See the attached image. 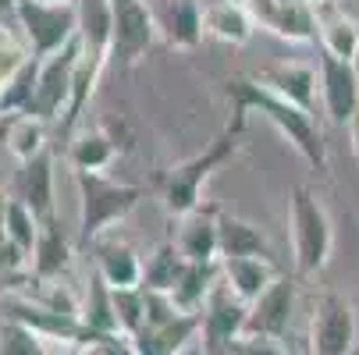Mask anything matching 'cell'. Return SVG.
Listing matches in <instances>:
<instances>
[{"label":"cell","instance_id":"cell-37","mask_svg":"<svg viewBox=\"0 0 359 355\" xmlns=\"http://www.w3.org/2000/svg\"><path fill=\"white\" fill-rule=\"evenodd\" d=\"M348 139H352V157H355V164H359V114L348 121Z\"/></svg>","mask_w":359,"mask_h":355},{"label":"cell","instance_id":"cell-15","mask_svg":"<svg viewBox=\"0 0 359 355\" xmlns=\"http://www.w3.org/2000/svg\"><path fill=\"white\" fill-rule=\"evenodd\" d=\"M221 277L242 302H256L281 277V270L271 256H231L221 260Z\"/></svg>","mask_w":359,"mask_h":355},{"label":"cell","instance_id":"cell-35","mask_svg":"<svg viewBox=\"0 0 359 355\" xmlns=\"http://www.w3.org/2000/svg\"><path fill=\"white\" fill-rule=\"evenodd\" d=\"M25 57H29V54H25L22 46H15L8 36H0V89H4V82L15 75V68H18Z\"/></svg>","mask_w":359,"mask_h":355},{"label":"cell","instance_id":"cell-39","mask_svg":"<svg viewBox=\"0 0 359 355\" xmlns=\"http://www.w3.org/2000/svg\"><path fill=\"white\" fill-rule=\"evenodd\" d=\"M43 4H72V0H43Z\"/></svg>","mask_w":359,"mask_h":355},{"label":"cell","instance_id":"cell-8","mask_svg":"<svg viewBox=\"0 0 359 355\" xmlns=\"http://www.w3.org/2000/svg\"><path fill=\"white\" fill-rule=\"evenodd\" d=\"M199 334H203V351L207 355H224L228 344L235 337L245 334V320H249V302H242L228 284L224 277L214 284L207 306L199 313Z\"/></svg>","mask_w":359,"mask_h":355},{"label":"cell","instance_id":"cell-6","mask_svg":"<svg viewBox=\"0 0 359 355\" xmlns=\"http://www.w3.org/2000/svg\"><path fill=\"white\" fill-rule=\"evenodd\" d=\"M355 309L341 291H324L310 316V355H352Z\"/></svg>","mask_w":359,"mask_h":355},{"label":"cell","instance_id":"cell-17","mask_svg":"<svg viewBox=\"0 0 359 355\" xmlns=\"http://www.w3.org/2000/svg\"><path fill=\"white\" fill-rule=\"evenodd\" d=\"M29 267H32V277L36 281H57V277L68 274V267H72V242L61 231L57 217L39 224V238H36Z\"/></svg>","mask_w":359,"mask_h":355},{"label":"cell","instance_id":"cell-2","mask_svg":"<svg viewBox=\"0 0 359 355\" xmlns=\"http://www.w3.org/2000/svg\"><path fill=\"white\" fill-rule=\"evenodd\" d=\"M245 111H235V118L224 125V132L203 149L196 153L192 160L171 167L161 174V195H164V207L168 214L175 217H185L192 210H199V199H203V181L214 174V167H221L224 160H231L242 146V132H245Z\"/></svg>","mask_w":359,"mask_h":355},{"label":"cell","instance_id":"cell-32","mask_svg":"<svg viewBox=\"0 0 359 355\" xmlns=\"http://www.w3.org/2000/svg\"><path fill=\"white\" fill-rule=\"evenodd\" d=\"M0 351L4 355H54V348H50V341L32 330L29 323H18V320H4L0 323Z\"/></svg>","mask_w":359,"mask_h":355},{"label":"cell","instance_id":"cell-43","mask_svg":"<svg viewBox=\"0 0 359 355\" xmlns=\"http://www.w3.org/2000/svg\"><path fill=\"white\" fill-rule=\"evenodd\" d=\"M281 4H288V0H281Z\"/></svg>","mask_w":359,"mask_h":355},{"label":"cell","instance_id":"cell-28","mask_svg":"<svg viewBox=\"0 0 359 355\" xmlns=\"http://www.w3.org/2000/svg\"><path fill=\"white\" fill-rule=\"evenodd\" d=\"M8 153L25 164L39 153H46V121L36 118V114H15V118H4V139Z\"/></svg>","mask_w":359,"mask_h":355},{"label":"cell","instance_id":"cell-22","mask_svg":"<svg viewBox=\"0 0 359 355\" xmlns=\"http://www.w3.org/2000/svg\"><path fill=\"white\" fill-rule=\"evenodd\" d=\"M217 238H221V260L231 256H271L267 235L245 217L217 214Z\"/></svg>","mask_w":359,"mask_h":355},{"label":"cell","instance_id":"cell-40","mask_svg":"<svg viewBox=\"0 0 359 355\" xmlns=\"http://www.w3.org/2000/svg\"><path fill=\"white\" fill-rule=\"evenodd\" d=\"M306 4H313V8H317V4H324V0H306Z\"/></svg>","mask_w":359,"mask_h":355},{"label":"cell","instance_id":"cell-18","mask_svg":"<svg viewBox=\"0 0 359 355\" xmlns=\"http://www.w3.org/2000/svg\"><path fill=\"white\" fill-rule=\"evenodd\" d=\"M96 274L111 291L142 288V260L125 242H100L96 245Z\"/></svg>","mask_w":359,"mask_h":355},{"label":"cell","instance_id":"cell-9","mask_svg":"<svg viewBox=\"0 0 359 355\" xmlns=\"http://www.w3.org/2000/svg\"><path fill=\"white\" fill-rule=\"evenodd\" d=\"M114 32H111V61L132 68L146 57V50L157 39V18L146 8V0H111Z\"/></svg>","mask_w":359,"mask_h":355},{"label":"cell","instance_id":"cell-5","mask_svg":"<svg viewBox=\"0 0 359 355\" xmlns=\"http://www.w3.org/2000/svg\"><path fill=\"white\" fill-rule=\"evenodd\" d=\"M15 18L29 39V54L32 57H50L65 50L79 36V8L72 4H43V0H18Z\"/></svg>","mask_w":359,"mask_h":355},{"label":"cell","instance_id":"cell-38","mask_svg":"<svg viewBox=\"0 0 359 355\" xmlns=\"http://www.w3.org/2000/svg\"><path fill=\"white\" fill-rule=\"evenodd\" d=\"M15 4L18 0H0V25L8 22V15H15Z\"/></svg>","mask_w":359,"mask_h":355},{"label":"cell","instance_id":"cell-31","mask_svg":"<svg viewBox=\"0 0 359 355\" xmlns=\"http://www.w3.org/2000/svg\"><path fill=\"white\" fill-rule=\"evenodd\" d=\"M118 157V142L104 132V128H93L82 132L72 142V167L75 171H107Z\"/></svg>","mask_w":359,"mask_h":355},{"label":"cell","instance_id":"cell-27","mask_svg":"<svg viewBox=\"0 0 359 355\" xmlns=\"http://www.w3.org/2000/svg\"><path fill=\"white\" fill-rule=\"evenodd\" d=\"M185 267H189V260L182 256L178 242H161V245L146 256V263H142V288H146V291L171 295V288H175L178 277L185 274Z\"/></svg>","mask_w":359,"mask_h":355},{"label":"cell","instance_id":"cell-16","mask_svg":"<svg viewBox=\"0 0 359 355\" xmlns=\"http://www.w3.org/2000/svg\"><path fill=\"white\" fill-rule=\"evenodd\" d=\"M178 249L189 263H221V238H217V210H192L182 217Z\"/></svg>","mask_w":359,"mask_h":355},{"label":"cell","instance_id":"cell-24","mask_svg":"<svg viewBox=\"0 0 359 355\" xmlns=\"http://www.w3.org/2000/svg\"><path fill=\"white\" fill-rule=\"evenodd\" d=\"M217 281H221V263H189L185 274L178 277V284L171 288L175 309H178V313H192V316H199Z\"/></svg>","mask_w":359,"mask_h":355},{"label":"cell","instance_id":"cell-25","mask_svg":"<svg viewBox=\"0 0 359 355\" xmlns=\"http://www.w3.org/2000/svg\"><path fill=\"white\" fill-rule=\"evenodd\" d=\"M75 8H79V43L89 54L111 57V32H114L111 0H75Z\"/></svg>","mask_w":359,"mask_h":355},{"label":"cell","instance_id":"cell-13","mask_svg":"<svg viewBox=\"0 0 359 355\" xmlns=\"http://www.w3.org/2000/svg\"><path fill=\"white\" fill-rule=\"evenodd\" d=\"M256 82H260L264 89L285 96L288 104L310 111L317 107V89H320V75L313 64H302V61H281V64H271L264 68L260 75H256Z\"/></svg>","mask_w":359,"mask_h":355},{"label":"cell","instance_id":"cell-41","mask_svg":"<svg viewBox=\"0 0 359 355\" xmlns=\"http://www.w3.org/2000/svg\"><path fill=\"white\" fill-rule=\"evenodd\" d=\"M0 139H4V121H0Z\"/></svg>","mask_w":359,"mask_h":355},{"label":"cell","instance_id":"cell-23","mask_svg":"<svg viewBox=\"0 0 359 355\" xmlns=\"http://www.w3.org/2000/svg\"><path fill=\"white\" fill-rule=\"evenodd\" d=\"M39 224L43 221L32 214V207L22 195H8L4 231H8V245H11V256H15V270L32 260V249H36V238H39Z\"/></svg>","mask_w":359,"mask_h":355},{"label":"cell","instance_id":"cell-33","mask_svg":"<svg viewBox=\"0 0 359 355\" xmlns=\"http://www.w3.org/2000/svg\"><path fill=\"white\" fill-rule=\"evenodd\" d=\"M114 295V316L125 337L139 334V327L146 323V288H125V291H111Z\"/></svg>","mask_w":359,"mask_h":355},{"label":"cell","instance_id":"cell-44","mask_svg":"<svg viewBox=\"0 0 359 355\" xmlns=\"http://www.w3.org/2000/svg\"><path fill=\"white\" fill-rule=\"evenodd\" d=\"M0 355H4V351H0Z\"/></svg>","mask_w":359,"mask_h":355},{"label":"cell","instance_id":"cell-29","mask_svg":"<svg viewBox=\"0 0 359 355\" xmlns=\"http://www.w3.org/2000/svg\"><path fill=\"white\" fill-rule=\"evenodd\" d=\"M36 78H39V57H25L15 75L0 89V121L15 118V114H29L32 111V96H36Z\"/></svg>","mask_w":359,"mask_h":355},{"label":"cell","instance_id":"cell-20","mask_svg":"<svg viewBox=\"0 0 359 355\" xmlns=\"http://www.w3.org/2000/svg\"><path fill=\"white\" fill-rule=\"evenodd\" d=\"M203 32H210L221 43L242 46V43L252 39L256 22H252V15L242 0H214V4L203 8Z\"/></svg>","mask_w":359,"mask_h":355},{"label":"cell","instance_id":"cell-1","mask_svg":"<svg viewBox=\"0 0 359 355\" xmlns=\"http://www.w3.org/2000/svg\"><path fill=\"white\" fill-rule=\"evenodd\" d=\"M228 92H231L235 111H245V114L256 111L260 118H267V121L295 146V153H299L306 164H310L313 171H324V167H327L324 135H320V128H317V121H313L310 111H302V107L288 104L285 96L264 89L256 78H238V82H231Z\"/></svg>","mask_w":359,"mask_h":355},{"label":"cell","instance_id":"cell-4","mask_svg":"<svg viewBox=\"0 0 359 355\" xmlns=\"http://www.w3.org/2000/svg\"><path fill=\"white\" fill-rule=\"evenodd\" d=\"M292 249H295V270L306 277L324 270L334 249L331 217L324 210V202L306 185L292 192Z\"/></svg>","mask_w":359,"mask_h":355},{"label":"cell","instance_id":"cell-11","mask_svg":"<svg viewBox=\"0 0 359 355\" xmlns=\"http://www.w3.org/2000/svg\"><path fill=\"white\" fill-rule=\"evenodd\" d=\"M249 8L252 22L271 29L274 36L288 39V43H313L317 32H320V22H317V8L306 4V0H242Z\"/></svg>","mask_w":359,"mask_h":355},{"label":"cell","instance_id":"cell-3","mask_svg":"<svg viewBox=\"0 0 359 355\" xmlns=\"http://www.w3.org/2000/svg\"><path fill=\"white\" fill-rule=\"evenodd\" d=\"M75 185H79V238L86 245L96 242L111 224L125 221L142 199L139 185L111 181L104 171H75Z\"/></svg>","mask_w":359,"mask_h":355},{"label":"cell","instance_id":"cell-12","mask_svg":"<svg viewBox=\"0 0 359 355\" xmlns=\"http://www.w3.org/2000/svg\"><path fill=\"white\" fill-rule=\"evenodd\" d=\"M292 306H295V281L292 277H278L260 298L249 302L245 334L285 337V330L292 323Z\"/></svg>","mask_w":359,"mask_h":355},{"label":"cell","instance_id":"cell-36","mask_svg":"<svg viewBox=\"0 0 359 355\" xmlns=\"http://www.w3.org/2000/svg\"><path fill=\"white\" fill-rule=\"evenodd\" d=\"M4 207H8V195L0 188V267L15 270V256H11V245H8V231H4Z\"/></svg>","mask_w":359,"mask_h":355},{"label":"cell","instance_id":"cell-14","mask_svg":"<svg viewBox=\"0 0 359 355\" xmlns=\"http://www.w3.org/2000/svg\"><path fill=\"white\" fill-rule=\"evenodd\" d=\"M199 323L203 320L192 313H178L164 323H142L139 334H132V348L135 355H182L192 348Z\"/></svg>","mask_w":359,"mask_h":355},{"label":"cell","instance_id":"cell-30","mask_svg":"<svg viewBox=\"0 0 359 355\" xmlns=\"http://www.w3.org/2000/svg\"><path fill=\"white\" fill-rule=\"evenodd\" d=\"M79 320L93 334H121L118 316H114V295H111V288L104 284L100 274L89 281V291L82 295V316Z\"/></svg>","mask_w":359,"mask_h":355},{"label":"cell","instance_id":"cell-7","mask_svg":"<svg viewBox=\"0 0 359 355\" xmlns=\"http://www.w3.org/2000/svg\"><path fill=\"white\" fill-rule=\"evenodd\" d=\"M79 54H82V43L79 36L39 61V78H36V96H32V111L36 118L43 121H54V118H65L68 111V99H72V78H75V64H79Z\"/></svg>","mask_w":359,"mask_h":355},{"label":"cell","instance_id":"cell-19","mask_svg":"<svg viewBox=\"0 0 359 355\" xmlns=\"http://www.w3.org/2000/svg\"><path fill=\"white\" fill-rule=\"evenodd\" d=\"M157 29L164 32V39L171 46L192 50L203 39V8L196 0H164V4L153 11Z\"/></svg>","mask_w":359,"mask_h":355},{"label":"cell","instance_id":"cell-34","mask_svg":"<svg viewBox=\"0 0 359 355\" xmlns=\"http://www.w3.org/2000/svg\"><path fill=\"white\" fill-rule=\"evenodd\" d=\"M224 355H288L281 337H264V334H242L228 344Z\"/></svg>","mask_w":359,"mask_h":355},{"label":"cell","instance_id":"cell-10","mask_svg":"<svg viewBox=\"0 0 359 355\" xmlns=\"http://www.w3.org/2000/svg\"><path fill=\"white\" fill-rule=\"evenodd\" d=\"M317 75H320V99L324 114L334 125H348L359 114V64L341 61L327 50L317 54Z\"/></svg>","mask_w":359,"mask_h":355},{"label":"cell","instance_id":"cell-26","mask_svg":"<svg viewBox=\"0 0 359 355\" xmlns=\"http://www.w3.org/2000/svg\"><path fill=\"white\" fill-rule=\"evenodd\" d=\"M317 22H320V50L359 64V22H352L348 15H341L338 8L324 11V4H317Z\"/></svg>","mask_w":359,"mask_h":355},{"label":"cell","instance_id":"cell-42","mask_svg":"<svg viewBox=\"0 0 359 355\" xmlns=\"http://www.w3.org/2000/svg\"><path fill=\"white\" fill-rule=\"evenodd\" d=\"M182 355H192V348H189V351H182Z\"/></svg>","mask_w":359,"mask_h":355},{"label":"cell","instance_id":"cell-21","mask_svg":"<svg viewBox=\"0 0 359 355\" xmlns=\"http://www.w3.org/2000/svg\"><path fill=\"white\" fill-rule=\"evenodd\" d=\"M18 185H22V199L32 207V214L39 221H54V157L50 153H39L32 160L22 164V174H18Z\"/></svg>","mask_w":359,"mask_h":355}]
</instances>
